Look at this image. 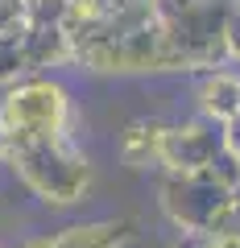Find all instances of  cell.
I'll return each mask as SVG.
<instances>
[{"instance_id": "6da1fadb", "label": "cell", "mask_w": 240, "mask_h": 248, "mask_svg": "<svg viewBox=\"0 0 240 248\" xmlns=\"http://www.w3.org/2000/svg\"><path fill=\"white\" fill-rule=\"evenodd\" d=\"M166 211L187 232H215L232 215V186L220 182L211 170L174 174L166 182Z\"/></svg>"}, {"instance_id": "7a4b0ae2", "label": "cell", "mask_w": 240, "mask_h": 248, "mask_svg": "<svg viewBox=\"0 0 240 248\" xmlns=\"http://www.w3.org/2000/svg\"><path fill=\"white\" fill-rule=\"evenodd\" d=\"M228 145V133L215 124H187V128H161L158 137V157L166 161L174 174H195V170H207L220 149Z\"/></svg>"}, {"instance_id": "3957f363", "label": "cell", "mask_w": 240, "mask_h": 248, "mask_svg": "<svg viewBox=\"0 0 240 248\" xmlns=\"http://www.w3.org/2000/svg\"><path fill=\"white\" fill-rule=\"evenodd\" d=\"M133 219H112V223H91V228H66L50 240H33L29 248H116L125 244Z\"/></svg>"}, {"instance_id": "277c9868", "label": "cell", "mask_w": 240, "mask_h": 248, "mask_svg": "<svg viewBox=\"0 0 240 248\" xmlns=\"http://www.w3.org/2000/svg\"><path fill=\"white\" fill-rule=\"evenodd\" d=\"M203 99H207V112L215 116L220 124H232L240 116V79L236 75H211L203 87Z\"/></svg>"}, {"instance_id": "5b68a950", "label": "cell", "mask_w": 240, "mask_h": 248, "mask_svg": "<svg viewBox=\"0 0 240 248\" xmlns=\"http://www.w3.org/2000/svg\"><path fill=\"white\" fill-rule=\"evenodd\" d=\"M141 124H145V120L128 124V133H125V161H133V166H141V161L158 157V137H161V128L153 124L149 137H141Z\"/></svg>"}, {"instance_id": "8992f818", "label": "cell", "mask_w": 240, "mask_h": 248, "mask_svg": "<svg viewBox=\"0 0 240 248\" xmlns=\"http://www.w3.org/2000/svg\"><path fill=\"white\" fill-rule=\"evenodd\" d=\"M207 248H240V232H232V228H215L211 240H207Z\"/></svg>"}]
</instances>
